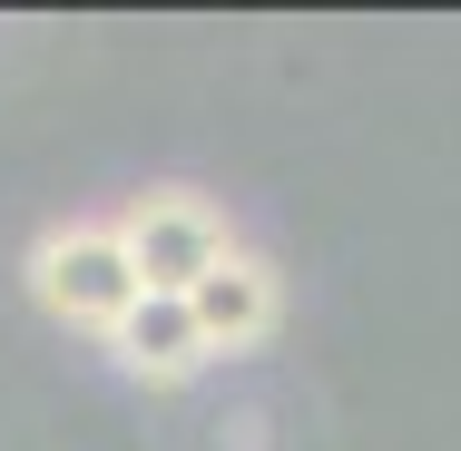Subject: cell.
I'll return each mask as SVG.
<instances>
[{
  "instance_id": "cell-1",
  "label": "cell",
  "mask_w": 461,
  "mask_h": 451,
  "mask_svg": "<svg viewBox=\"0 0 461 451\" xmlns=\"http://www.w3.org/2000/svg\"><path fill=\"white\" fill-rule=\"evenodd\" d=\"M30 304L50 314V324H69V334H118V314L148 294L138 266H128V236H118V216H59V226H40V246H30Z\"/></svg>"
},
{
  "instance_id": "cell-2",
  "label": "cell",
  "mask_w": 461,
  "mask_h": 451,
  "mask_svg": "<svg viewBox=\"0 0 461 451\" xmlns=\"http://www.w3.org/2000/svg\"><path fill=\"white\" fill-rule=\"evenodd\" d=\"M118 236H128V266H138L148 294H196L206 275L246 246L236 216L206 186H148V196H128L118 206Z\"/></svg>"
},
{
  "instance_id": "cell-3",
  "label": "cell",
  "mask_w": 461,
  "mask_h": 451,
  "mask_svg": "<svg viewBox=\"0 0 461 451\" xmlns=\"http://www.w3.org/2000/svg\"><path fill=\"white\" fill-rule=\"evenodd\" d=\"M98 354L118 363L128 383H148V392H186V383L216 363V354H206V334H196V314H186V294H138Z\"/></svg>"
},
{
  "instance_id": "cell-4",
  "label": "cell",
  "mask_w": 461,
  "mask_h": 451,
  "mask_svg": "<svg viewBox=\"0 0 461 451\" xmlns=\"http://www.w3.org/2000/svg\"><path fill=\"white\" fill-rule=\"evenodd\" d=\"M186 314H196L206 354H256V344H266V334L285 324V275H276V256L236 246L226 266H216L206 284H196V294H186Z\"/></svg>"
}]
</instances>
